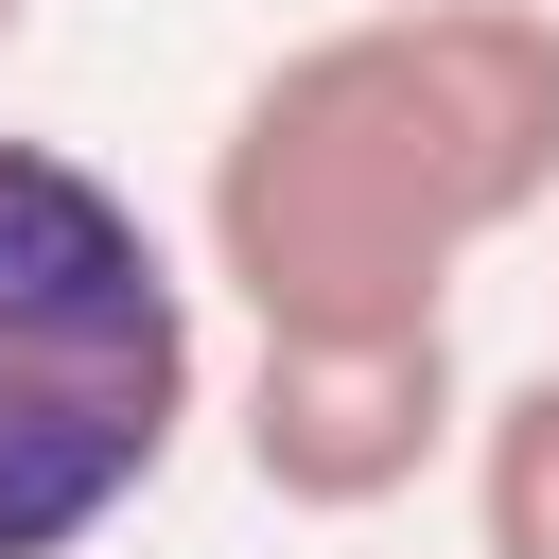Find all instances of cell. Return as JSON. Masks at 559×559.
Returning <instances> with one entry per match:
<instances>
[{"label": "cell", "mask_w": 559, "mask_h": 559, "mask_svg": "<svg viewBox=\"0 0 559 559\" xmlns=\"http://www.w3.org/2000/svg\"><path fill=\"white\" fill-rule=\"evenodd\" d=\"M227 437H245L262 507L367 524L437 454H472V367H454V332H262L227 384Z\"/></svg>", "instance_id": "cell-3"}, {"label": "cell", "mask_w": 559, "mask_h": 559, "mask_svg": "<svg viewBox=\"0 0 559 559\" xmlns=\"http://www.w3.org/2000/svg\"><path fill=\"white\" fill-rule=\"evenodd\" d=\"M559 210V0H367L210 122L192 262L245 332H454V280Z\"/></svg>", "instance_id": "cell-1"}, {"label": "cell", "mask_w": 559, "mask_h": 559, "mask_svg": "<svg viewBox=\"0 0 559 559\" xmlns=\"http://www.w3.org/2000/svg\"><path fill=\"white\" fill-rule=\"evenodd\" d=\"M17 17H35V0H0V52H17Z\"/></svg>", "instance_id": "cell-5"}, {"label": "cell", "mask_w": 559, "mask_h": 559, "mask_svg": "<svg viewBox=\"0 0 559 559\" xmlns=\"http://www.w3.org/2000/svg\"><path fill=\"white\" fill-rule=\"evenodd\" d=\"M472 542L489 559H559V367L472 402Z\"/></svg>", "instance_id": "cell-4"}, {"label": "cell", "mask_w": 559, "mask_h": 559, "mask_svg": "<svg viewBox=\"0 0 559 559\" xmlns=\"http://www.w3.org/2000/svg\"><path fill=\"white\" fill-rule=\"evenodd\" d=\"M192 419H210L192 262L105 157L0 122V559H87L122 507H157Z\"/></svg>", "instance_id": "cell-2"}]
</instances>
